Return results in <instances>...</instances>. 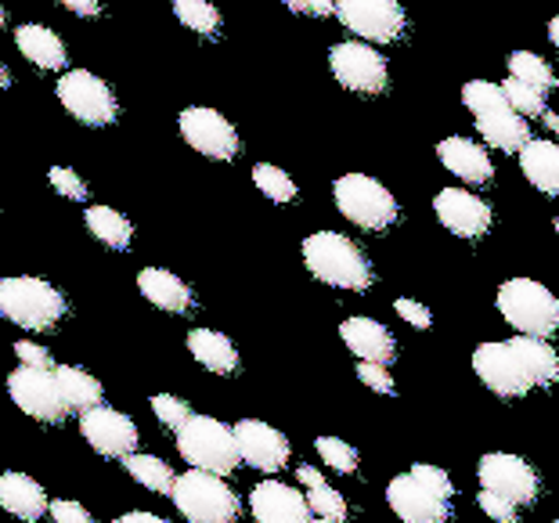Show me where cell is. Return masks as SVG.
I'll use <instances>...</instances> for the list:
<instances>
[{"label":"cell","mask_w":559,"mask_h":523,"mask_svg":"<svg viewBox=\"0 0 559 523\" xmlns=\"http://www.w3.org/2000/svg\"><path fill=\"white\" fill-rule=\"evenodd\" d=\"M473 372L495 397H527L531 390L556 387L559 354L549 340L538 336L491 340L473 350Z\"/></svg>","instance_id":"1"},{"label":"cell","mask_w":559,"mask_h":523,"mask_svg":"<svg viewBox=\"0 0 559 523\" xmlns=\"http://www.w3.org/2000/svg\"><path fill=\"white\" fill-rule=\"evenodd\" d=\"M455 484L440 466L415 462L408 473L390 480L386 502L404 523H448Z\"/></svg>","instance_id":"2"},{"label":"cell","mask_w":559,"mask_h":523,"mask_svg":"<svg viewBox=\"0 0 559 523\" xmlns=\"http://www.w3.org/2000/svg\"><path fill=\"white\" fill-rule=\"evenodd\" d=\"M304 264L307 271L332 289H347V293H365L376 282L372 260H368L347 235L336 231H314L304 239Z\"/></svg>","instance_id":"3"},{"label":"cell","mask_w":559,"mask_h":523,"mask_svg":"<svg viewBox=\"0 0 559 523\" xmlns=\"http://www.w3.org/2000/svg\"><path fill=\"white\" fill-rule=\"evenodd\" d=\"M177 451L192 469L217 473V477H228V473L242 466L235 430L228 423L213 419V415H188L177 426Z\"/></svg>","instance_id":"4"},{"label":"cell","mask_w":559,"mask_h":523,"mask_svg":"<svg viewBox=\"0 0 559 523\" xmlns=\"http://www.w3.org/2000/svg\"><path fill=\"white\" fill-rule=\"evenodd\" d=\"M0 318L19 329L47 332L66 318V296L33 275L0 278Z\"/></svg>","instance_id":"5"},{"label":"cell","mask_w":559,"mask_h":523,"mask_svg":"<svg viewBox=\"0 0 559 523\" xmlns=\"http://www.w3.org/2000/svg\"><path fill=\"white\" fill-rule=\"evenodd\" d=\"M170 498L188 523H239L242 502L217 473L188 469L174 480Z\"/></svg>","instance_id":"6"},{"label":"cell","mask_w":559,"mask_h":523,"mask_svg":"<svg viewBox=\"0 0 559 523\" xmlns=\"http://www.w3.org/2000/svg\"><path fill=\"white\" fill-rule=\"evenodd\" d=\"M498 314L520 336L549 340L559 332V300L534 278H509L498 285Z\"/></svg>","instance_id":"7"},{"label":"cell","mask_w":559,"mask_h":523,"mask_svg":"<svg viewBox=\"0 0 559 523\" xmlns=\"http://www.w3.org/2000/svg\"><path fill=\"white\" fill-rule=\"evenodd\" d=\"M332 199H336L340 213L354 228L365 231H386L397 224V199L386 185H379L376 177L347 174L332 185Z\"/></svg>","instance_id":"8"},{"label":"cell","mask_w":559,"mask_h":523,"mask_svg":"<svg viewBox=\"0 0 559 523\" xmlns=\"http://www.w3.org/2000/svg\"><path fill=\"white\" fill-rule=\"evenodd\" d=\"M58 102L83 127H109L120 120V102H116L112 87L91 69H69L58 80Z\"/></svg>","instance_id":"9"},{"label":"cell","mask_w":559,"mask_h":523,"mask_svg":"<svg viewBox=\"0 0 559 523\" xmlns=\"http://www.w3.org/2000/svg\"><path fill=\"white\" fill-rule=\"evenodd\" d=\"M329 69H332V76L343 83V87L354 91V94H365V98L383 94L386 80H390L386 58L365 40H343V44L332 47Z\"/></svg>","instance_id":"10"},{"label":"cell","mask_w":559,"mask_h":523,"mask_svg":"<svg viewBox=\"0 0 559 523\" xmlns=\"http://www.w3.org/2000/svg\"><path fill=\"white\" fill-rule=\"evenodd\" d=\"M8 394L29 419H37V423L55 426V423L69 419V404L62 401V390H58L55 368L19 365L15 372L8 376Z\"/></svg>","instance_id":"11"},{"label":"cell","mask_w":559,"mask_h":523,"mask_svg":"<svg viewBox=\"0 0 559 523\" xmlns=\"http://www.w3.org/2000/svg\"><path fill=\"white\" fill-rule=\"evenodd\" d=\"M336 15L365 44H394L408 26L397 0H336Z\"/></svg>","instance_id":"12"},{"label":"cell","mask_w":559,"mask_h":523,"mask_svg":"<svg viewBox=\"0 0 559 523\" xmlns=\"http://www.w3.org/2000/svg\"><path fill=\"white\" fill-rule=\"evenodd\" d=\"M477 477H480L484 491H495V495L509 498L516 509L531 506L542 491L538 469H534L527 459L509 455V451H491V455H484L480 466H477Z\"/></svg>","instance_id":"13"},{"label":"cell","mask_w":559,"mask_h":523,"mask_svg":"<svg viewBox=\"0 0 559 523\" xmlns=\"http://www.w3.org/2000/svg\"><path fill=\"white\" fill-rule=\"evenodd\" d=\"M177 127H181V138L199 152V156L221 159V163L239 156V130L231 127V120H224L217 109L192 105V109L181 112Z\"/></svg>","instance_id":"14"},{"label":"cell","mask_w":559,"mask_h":523,"mask_svg":"<svg viewBox=\"0 0 559 523\" xmlns=\"http://www.w3.org/2000/svg\"><path fill=\"white\" fill-rule=\"evenodd\" d=\"M80 433H83V441L105 459H127L130 451H138V441H141L134 419H127L123 412L109 408V404L80 412Z\"/></svg>","instance_id":"15"},{"label":"cell","mask_w":559,"mask_h":523,"mask_svg":"<svg viewBox=\"0 0 559 523\" xmlns=\"http://www.w3.org/2000/svg\"><path fill=\"white\" fill-rule=\"evenodd\" d=\"M235 430V441H239V455L246 466H253L260 473H282L289 466L293 459V448H289V437L275 426H267L264 419H242L231 426Z\"/></svg>","instance_id":"16"},{"label":"cell","mask_w":559,"mask_h":523,"mask_svg":"<svg viewBox=\"0 0 559 523\" xmlns=\"http://www.w3.org/2000/svg\"><path fill=\"white\" fill-rule=\"evenodd\" d=\"M433 213L451 235H459V239H484L495 221L491 202L466 192V188H444V192H437Z\"/></svg>","instance_id":"17"},{"label":"cell","mask_w":559,"mask_h":523,"mask_svg":"<svg viewBox=\"0 0 559 523\" xmlns=\"http://www.w3.org/2000/svg\"><path fill=\"white\" fill-rule=\"evenodd\" d=\"M249 509H253L257 523H311L314 513L307 506V495H300L289 484L264 480L249 495Z\"/></svg>","instance_id":"18"},{"label":"cell","mask_w":559,"mask_h":523,"mask_svg":"<svg viewBox=\"0 0 559 523\" xmlns=\"http://www.w3.org/2000/svg\"><path fill=\"white\" fill-rule=\"evenodd\" d=\"M340 340L347 343V350L358 361H376V365H390L397 358V340L390 336L383 322L376 318H347L340 325Z\"/></svg>","instance_id":"19"},{"label":"cell","mask_w":559,"mask_h":523,"mask_svg":"<svg viewBox=\"0 0 559 523\" xmlns=\"http://www.w3.org/2000/svg\"><path fill=\"white\" fill-rule=\"evenodd\" d=\"M437 156L444 163V170H451L459 181L466 185H487L495 177V163L487 156V148L480 141L469 138H444L437 145Z\"/></svg>","instance_id":"20"},{"label":"cell","mask_w":559,"mask_h":523,"mask_svg":"<svg viewBox=\"0 0 559 523\" xmlns=\"http://www.w3.org/2000/svg\"><path fill=\"white\" fill-rule=\"evenodd\" d=\"M138 293L145 296L152 307H159L166 314H188L195 307L192 285L185 278H177L174 271L166 268H145L138 275Z\"/></svg>","instance_id":"21"},{"label":"cell","mask_w":559,"mask_h":523,"mask_svg":"<svg viewBox=\"0 0 559 523\" xmlns=\"http://www.w3.org/2000/svg\"><path fill=\"white\" fill-rule=\"evenodd\" d=\"M0 509L15 520L37 523L47 513V491L29 473L8 469V473H0Z\"/></svg>","instance_id":"22"},{"label":"cell","mask_w":559,"mask_h":523,"mask_svg":"<svg viewBox=\"0 0 559 523\" xmlns=\"http://www.w3.org/2000/svg\"><path fill=\"white\" fill-rule=\"evenodd\" d=\"M15 44H19V55L33 62L37 69H47V73H62L69 55H66V44L58 40L55 29L37 26V22H26V26L15 29Z\"/></svg>","instance_id":"23"},{"label":"cell","mask_w":559,"mask_h":523,"mask_svg":"<svg viewBox=\"0 0 559 523\" xmlns=\"http://www.w3.org/2000/svg\"><path fill=\"white\" fill-rule=\"evenodd\" d=\"M473 120H477V127H480L484 145H491V148L520 152L531 141V123L523 120L513 105H506V109H495V112H484V116H473Z\"/></svg>","instance_id":"24"},{"label":"cell","mask_w":559,"mask_h":523,"mask_svg":"<svg viewBox=\"0 0 559 523\" xmlns=\"http://www.w3.org/2000/svg\"><path fill=\"white\" fill-rule=\"evenodd\" d=\"M520 170L542 195L559 199V145L556 141H527L520 148Z\"/></svg>","instance_id":"25"},{"label":"cell","mask_w":559,"mask_h":523,"mask_svg":"<svg viewBox=\"0 0 559 523\" xmlns=\"http://www.w3.org/2000/svg\"><path fill=\"white\" fill-rule=\"evenodd\" d=\"M188 350H192V358L213 376H231L235 368H239V350H235V343L224 336V332L192 329L188 332Z\"/></svg>","instance_id":"26"},{"label":"cell","mask_w":559,"mask_h":523,"mask_svg":"<svg viewBox=\"0 0 559 523\" xmlns=\"http://www.w3.org/2000/svg\"><path fill=\"white\" fill-rule=\"evenodd\" d=\"M55 379H58V390H62V401L69 404V412H87V408L105 404V390L87 368L55 365Z\"/></svg>","instance_id":"27"},{"label":"cell","mask_w":559,"mask_h":523,"mask_svg":"<svg viewBox=\"0 0 559 523\" xmlns=\"http://www.w3.org/2000/svg\"><path fill=\"white\" fill-rule=\"evenodd\" d=\"M83 221H87V231L94 235V239H98L102 246L116 249V253H123V249H130V242H134V224L112 206H87Z\"/></svg>","instance_id":"28"},{"label":"cell","mask_w":559,"mask_h":523,"mask_svg":"<svg viewBox=\"0 0 559 523\" xmlns=\"http://www.w3.org/2000/svg\"><path fill=\"white\" fill-rule=\"evenodd\" d=\"M123 466H127L130 477H134L141 487H148L152 495H170V487L177 480L174 469L156 455H138V451H130V455L123 459Z\"/></svg>","instance_id":"29"},{"label":"cell","mask_w":559,"mask_h":523,"mask_svg":"<svg viewBox=\"0 0 559 523\" xmlns=\"http://www.w3.org/2000/svg\"><path fill=\"white\" fill-rule=\"evenodd\" d=\"M509 76L520 80V83H527V87H538V91H556V73H552V66L545 62L542 55H534V51H513L509 55Z\"/></svg>","instance_id":"30"},{"label":"cell","mask_w":559,"mask_h":523,"mask_svg":"<svg viewBox=\"0 0 559 523\" xmlns=\"http://www.w3.org/2000/svg\"><path fill=\"white\" fill-rule=\"evenodd\" d=\"M174 15L199 37H213L221 29V11L210 0H174Z\"/></svg>","instance_id":"31"},{"label":"cell","mask_w":559,"mask_h":523,"mask_svg":"<svg viewBox=\"0 0 559 523\" xmlns=\"http://www.w3.org/2000/svg\"><path fill=\"white\" fill-rule=\"evenodd\" d=\"M253 185L264 192L271 202H293L296 199V181L282 166H271V163H257L253 166Z\"/></svg>","instance_id":"32"},{"label":"cell","mask_w":559,"mask_h":523,"mask_svg":"<svg viewBox=\"0 0 559 523\" xmlns=\"http://www.w3.org/2000/svg\"><path fill=\"white\" fill-rule=\"evenodd\" d=\"M502 94H506V102L523 116V120H542V112L549 109V105H545V91L527 87V83H520L513 76L502 83Z\"/></svg>","instance_id":"33"},{"label":"cell","mask_w":559,"mask_h":523,"mask_svg":"<svg viewBox=\"0 0 559 523\" xmlns=\"http://www.w3.org/2000/svg\"><path fill=\"white\" fill-rule=\"evenodd\" d=\"M314 451H318V459L325 462L332 473H343V477L358 473V451H354L347 441H340V437H318Z\"/></svg>","instance_id":"34"},{"label":"cell","mask_w":559,"mask_h":523,"mask_svg":"<svg viewBox=\"0 0 559 523\" xmlns=\"http://www.w3.org/2000/svg\"><path fill=\"white\" fill-rule=\"evenodd\" d=\"M307 506H311L314 516H329V520H347L350 516L347 498H343L340 491H332L329 484L311 487V491H307Z\"/></svg>","instance_id":"35"},{"label":"cell","mask_w":559,"mask_h":523,"mask_svg":"<svg viewBox=\"0 0 559 523\" xmlns=\"http://www.w3.org/2000/svg\"><path fill=\"white\" fill-rule=\"evenodd\" d=\"M47 181L62 199H73V202H83L87 199V185H83V177L76 170H69V166H51L47 170Z\"/></svg>","instance_id":"36"},{"label":"cell","mask_w":559,"mask_h":523,"mask_svg":"<svg viewBox=\"0 0 559 523\" xmlns=\"http://www.w3.org/2000/svg\"><path fill=\"white\" fill-rule=\"evenodd\" d=\"M152 412H156V419L163 426H170V430H177L188 415H192V404L181 401V397H174V394H156L152 397Z\"/></svg>","instance_id":"37"},{"label":"cell","mask_w":559,"mask_h":523,"mask_svg":"<svg viewBox=\"0 0 559 523\" xmlns=\"http://www.w3.org/2000/svg\"><path fill=\"white\" fill-rule=\"evenodd\" d=\"M477 502H480V513L491 516L495 523H516V506L509 502V498L495 495V491H484V487H480Z\"/></svg>","instance_id":"38"},{"label":"cell","mask_w":559,"mask_h":523,"mask_svg":"<svg viewBox=\"0 0 559 523\" xmlns=\"http://www.w3.org/2000/svg\"><path fill=\"white\" fill-rule=\"evenodd\" d=\"M358 379H361V383H365L368 390H376V394H394V379H390L386 365L361 361V365H358Z\"/></svg>","instance_id":"39"},{"label":"cell","mask_w":559,"mask_h":523,"mask_svg":"<svg viewBox=\"0 0 559 523\" xmlns=\"http://www.w3.org/2000/svg\"><path fill=\"white\" fill-rule=\"evenodd\" d=\"M47 509H51L55 523H94V516L80 502H73V498H58V502H51Z\"/></svg>","instance_id":"40"},{"label":"cell","mask_w":559,"mask_h":523,"mask_svg":"<svg viewBox=\"0 0 559 523\" xmlns=\"http://www.w3.org/2000/svg\"><path fill=\"white\" fill-rule=\"evenodd\" d=\"M394 311H397L412 329H430V325H433L430 307H423L419 300H397V304H394Z\"/></svg>","instance_id":"41"},{"label":"cell","mask_w":559,"mask_h":523,"mask_svg":"<svg viewBox=\"0 0 559 523\" xmlns=\"http://www.w3.org/2000/svg\"><path fill=\"white\" fill-rule=\"evenodd\" d=\"M15 354H19V361L29 365V368H55V358L40 347V343L22 340V343H15Z\"/></svg>","instance_id":"42"},{"label":"cell","mask_w":559,"mask_h":523,"mask_svg":"<svg viewBox=\"0 0 559 523\" xmlns=\"http://www.w3.org/2000/svg\"><path fill=\"white\" fill-rule=\"evenodd\" d=\"M62 4L73 11V15L80 19H94V15H102V4L98 0H62Z\"/></svg>","instance_id":"43"},{"label":"cell","mask_w":559,"mask_h":523,"mask_svg":"<svg viewBox=\"0 0 559 523\" xmlns=\"http://www.w3.org/2000/svg\"><path fill=\"white\" fill-rule=\"evenodd\" d=\"M300 4H304V15H318V19L336 15V0H300Z\"/></svg>","instance_id":"44"},{"label":"cell","mask_w":559,"mask_h":523,"mask_svg":"<svg viewBox=\"0 0 559 523\" xmlns=\"http://www.w3.org/2000/svg\"><path fill=\"white\" fill-rule=\"evenodd\" d=\"M296 477H300V484L307 487V491H311V487H321V484H325L314 466H300V469H296Z\"/></svg>","instance_id":"45"},{"label":"cell","mask_w":559,"mask_h":523,"mask_svg":"<svg viewBox=\"0 0 559 523\" xmlns=\"http://www.w3.org/2000/svg\"><path fill=\"white\" fill-rule=\"evenodd\" d=\"M112 523H170V520H163L156 513H123V516H116Z\"/></svg>","instance_id":"46"},{"label":"cell","mask_w":559,"mask_h":523,"mask_svg":"<svg viewBox=\"0 0 559 523\" xmlns=\"http://www.w3.org/2000/svg\"><path fill=\"white\" fill-rule=\"evenodd\" d=\"M542 123L549 127L552 134H559V112H549V109H545V112H542Z\"/></svg>","instance_id":"47"},{"label":"cell","mask_w":559,"mask_h":523,"mask_svg":"<svg viewBox=\"0 0 559 523\" xmlns=\"http://www.w3.org/2000/svg\"><path fill=\"white\" fill-rule=\"evenodd\" d=\"M549 40H552V44L559 47V15H556V19L549 22Z\"/></svg>","instance_id":"48"},{"label":"cell","mask_w":559,"mask_h":523,"mask_svg":"<svg viewBox=\"0 0 559 523\" xmlns=\"http://www.w3.org/2000/svg\"><path fill=\"white\" fill-rule=\"evenodd\" d=\"M8 87H11V73H8L4 66H0V91H8Z\"/></svg>","instance_id":"49"},{"label":"cell","mask_w":559,"mask_h":523,"mask_svg":"<svg viewBox=\"0 0 559 523\" xmlns=\"http://www.w3.org/2000/svg\"><path fill=\"white\" fill-rule=\"evenodd\" d=\"M285 8L296 11V15H304V4H300V0H285Z\"/></svg>","instance_id":"50"},{"label":"cell","mask_w":559,"mask_h":523,"mask_svg":"<svg viewBox=\"0 0 559 523\" xmlns=\"http://www.w3.org/2000/svg\"><path fill=\"white\" fill-rule=\"evenodd\" d=\"M311 523H343V520H329V516H314Z\"/></svg>","instance_id":"51"},{"label":"cell","mask_w":559,"mask_h":523,"mask_svg":"<svg viewBox=\"0 0 559 523\" xmlns=\"http://www.w3.org/2000/svg\"><path fill=\"white\" fill-rule=\"evenodd\" d=\"M0 29H4V4H0Z\"/></svg>","instance_id":"52"},{"label":"cell","mask_w":559,"mask_h":523,"mask_svg":"<svg viewBox=\"0 0 559 523\" xmlns=\"http://www.w3.org/2000/svg\"><path fill=\"white\" fill-rule=\"evenodd\" d=\"M556 231H559V217H556Z\"/></svg>","instance_id":"53"},{"label":"cell","mask_w":559,"mask_h":523,"mask_svg":"<svg viewBox=\"0 0 559 523\" xmlns=\"http://www.w3.org/2000/svg\"><path fill=\"white\" fill-rule=\"evenodd\" d=\"M556 523H559V520H556Z\"/></svg>","instance_id":"54"}]
</instances>
